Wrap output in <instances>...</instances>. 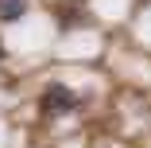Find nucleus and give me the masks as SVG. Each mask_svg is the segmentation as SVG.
<instances>
[{"label":"nucleus","mask_w":151,"mask_h":148,"mask_svg":"<svg viewBox=\"0 0 151 148\" xmlns=\"http://www.w3.org/2000/svg\"><path fill=\"white\" fill-rule=\"evenodd\" d=\"M0 58H4V43H0Z\"/></svg>","instance_id":"7ed1b4c3"},{"label":"nucleus","mask_w":151,"mask_h":148,"mask_svg":"<svg viewBox=\"0 0 151 148\" xmlns=\"http://www.w3.org/2000/svg\"><path fill=\"white\" fill-rule=\"evenodd\" d=\"M74 109H78V94L66 90L62 82H50L43 90V113L47 117H62V113H74Z\"/></svg>","instance_id":"f257e3e1"},{"label":"nucleus","mask_w":151,"mask_h":148,"mask_svg":"<svg viewBox=\"0 0 151 148\" xmlns=\"http://www.w3.org/2000/svg\"><path fill=\"white\" fill-rule=\"evenodd\" d=\"M27 16V0H0V20L4 23H16Z\"/></svg>","instance_id":"f03ea898"}]
</instances>
